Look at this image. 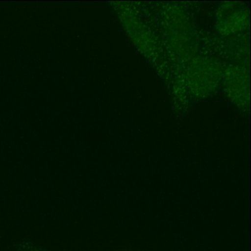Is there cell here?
<instances>
[{"label": "cell", "instance_id": "4", "mask_svg": "<svg viewBox=\"0 0 251 251\" xmlns=\"http://www.w3.org/2000/svg\"><path fill=\"white\" fill-rule=\"evenodd\" d=\"M168 32H170V42L173 48L177 55L184 54L186 58L192 52V44L189 39V30L188 23L180 13L173 12L168 17Z\"/></svg>", "mask_w": 251, "mask_h": 251}, {"label": "cell", "instance_id": "2", "mask_svg": "<svg viewBox=\"0 0 251 251\" xmlns=\"http://www.w3.org/2000/svg\"><path fill=\"white\" fill-rule=\"evenodd\" d=\"M226 95L236 106L246 109L250 102L249 73L241 66L231 65L223 73Z\"/></svg>", "mask_w": 251, "mask_h": 251}, {"label": "cell", "instance_id": "5", "mask_svg": "<svg viewBox=\"0 0 251 251\" xmlns=\"http://www.w3.org/2000/svg\"><path fill=\"white\" fill-rule=\"evenodd\" d=\"M120 19L126 31L138 48L145 55L153 57L155 50V43L152 35L148 33L143 24L135 16L129 13H123Z\"/></svg>", "mask_w": 251, "mask_h": 251}, {"label": "cell", "instance_id": "1", "mask_svg": "<svg viewBox=\"0 0 251 251\" xmlns=\"http://www.w3.org/2000/svg\"><path fill=\"white\" fill-rule=\"evenodd\" d=\"M223 72L218 63L211 58H198L188 67L186 84L195 96L205 98L215 92L222 82Z\"/></svg>", "mask_w": 251, "mask_h": 251}, {"label": "cell", "instance_id": "3", "mask_svg": "<svg viewBox=\"0 0 251 251\" xmlns=\"http://www.w3.org/2000/svg\"><path fill=\"white\" fill-rule=\"evenodd\" d=\"M249 24V11L245 4L226 2L220 6L217 16V28L220 34L231 36L242 31Z\"/></svg>", "mask_w": 251, "mask_h": 251}]
</instances>
